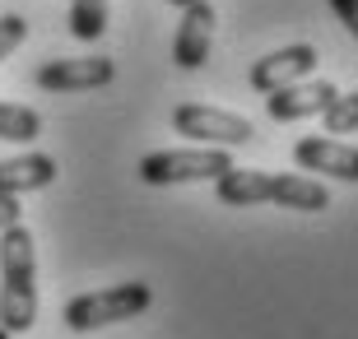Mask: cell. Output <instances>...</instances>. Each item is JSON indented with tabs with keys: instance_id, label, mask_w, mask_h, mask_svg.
Listing matches in <instances>:
<instances>
[{
	"instance_id": "cell-6",
	"label": "cell",
	"mask_w": 358,
	"mask_h": 339,
	"mask_svg": "<svg viewBox=\"0 0 358 339\" xmlns=\"http://www.w3.org/2000/svg\"><path fill=\"white\" fill-rule=\"evenodd\" d=\"M117 79V66L112 56H56L38 70V89L47 93H89V89H103Z\"/></svg>"
},
{
	"instance_id": "cell-15",
	"label": "cell",
	"mask_w": 358,
	"mask_h": 339,
	"mask_svg": "<svg viewBox=\"0 0 358 339\" xmlns=\"http://www.w3.org/2000/svg\"><path fill=\"white\" fill-rule=\"evenodd\" d=\"M28 38V19L24 14H0V66L19 52V42Z\"/></svg>"
},
{
	"instance_id": "cell-12",
	"label": "cell",
	"mask_w": 358,
	"mask_h": 339,
	"mask_svg": "<svg viewBox=\"0 0 358 339\" xmlns=\"http://www.w3.org/2000/svg\"><path fill=\"white\" fill-rule=\"evenodd\" d=\"M42 135V117L24 103H0V140L5 144H33Z\"/></svg>"
},
{
	"instance_id": "cell-19",
	"label": "cell",
	"mask_w": 358,
	"mask_h": 339,
	"mask_svg": "<svg viewBox=\"0 0 358 339\" xmlns=\"http://www.w3.org/2000/svg\"><path fill=\"white\" fill-rule=\"evenodd\" d=\"M0 339H5V330H0Z\"/></svg>"
},
{
	"instance_id": "cell-4",
	"label": "cell",
	"mask_w": 358,
	"mask_h": 339,
	"mask_svg": "<svg viewBox=\"0 0 358 339\" xmlns=\"http://www.w3.org/2000/svg\"><path fill=\"white\" fill-rule=\"evenodd\" d=\"M233 168L228 149H154L140 158V182L145 186H191V182H214Z\"/></svg>"
},
{
	"instance_id": "cell-10",
	"label": "cell",
	"mask_w": 358,
	"mask_h": 339,
	"mask_svg": "<svg viewBox=\"0 0 358 339\" xmlns=\"http://www.w3.org/2000/svg\"><path fill=\"white\" fill-rule=\"evenodd\" d=\"M335 84H326V79H298V84H284V89H275L266 98V112L270 121H303V117H321L326 107H331L335 98Z\"/></svg>"
},
{
	"instance_id": "cell-14",
	"label": "cell",
	"mask_w": 358,
	"mask_h": 339,
	"mask_svg": "<svg viewBox=\"0 0 358 339\" xmlns=\"http://www.w3.org/2000/svg\"><path fill=\"white\" fill-rule=\"evenodd\" d=\"M321 121H326V135H331V140L354 135L358 131V98H354V93H335L331 107L321 112Z\"/></svg>"
},
{
	"instance_id": "cell-9",
	"label": "cell",
	"mask_w": 358,
	"mask_h": 339,
	"mask_svg": "<svg viewBox=\"0 0 358 339\" xmlns=\"http://www.w3.org/2000/svg\"><path fill=\"white\" fill-rule=\"evenodd\" d=\"M210 42H214V10H210V0L186 5L182 24H177V38H173V66L177 70H200L205 61H210Z\"/></svg>"
},
{
	"instance_id": "cell-1",
	"label": "cell",
	"mask_w": 358,
	"mask_h": 339,
	"mask_svg": "<svg viewBox=\"0 0 358 339\" xmlns=\"http://www.w3.org/2000/svg\"><path fill=\"white\" fill-rule=\"evenodd\" d=\"M214 196L219 205L247 209V205H279L298 209V214H317L331 205V191L317 177H293V172H261V168H228L214 177Z\"/></svg>"
},
{
	"instance_id": "cell-16",
	"label": "cell",
	"mask_w": 358,
	"mask_h": 339,
	"mask_svg": "<svg viewBox=\"0 0 358 339\" xmlns=\"http://www.w3.org/2000/svg\"><path fill=\"white\" fill-rule=\"evenodd\" d=\"M19 214H24V209H19V200H14V196H0V233H5V228H14V223H24Z\"/></svg>"
},
{
	"instance_id": "cell-2",
	"label": "cell",
	"mask_w": 358,
	"mask_h": 339,
	"mask_svg": "<svg viewBox=\"0 0 358 339\" xmlns=\"http://www.w3.org/2000/svg\"><path fill=\"white\" fill-rule=\"evenodd\" d=\"M38 321V251L33 233L14 223L0 233V330L28 335Z\"/></svg>"
},
{
	"instance_id": "cell-17",
	"label": "cell",
	"mask_w": 358,
	"mask_h": 339,
	"mask_svg": "<svg viewBox=\"0 0 358 339\" xmlns=\"http://www.w3.org/2000/svg\"><path fill=\"white\" fill-rule=\"evenodd\" d=\"M331 10L340 14V24H345L349 33L358 28V0H331Z\"/></svg>"
},
{
	"instance_id": "cell-8",
	"label": "cell",
	"mask_w": 358,
	"mask_h": 339,
	"mask_svg": "<svg viewBox=\"0 0 358 339\" xmlns=\"http://www.w3.org/2000/svg\"><path fill=\"white\" fill-rule=\"evenodd\" d=\"M312 70H317V47H312V42H289V47L261 56V61L252 66V89L256 93H275V89H284V84L312 79Z\"/></svg>"
},
{
	"instance_id": "cell-5",
	"label": "cell",
	"mask_w": 358,
	"mask_h": 339,
	"mask_svg": "<svg viewBox=\"0 0 358 339\" xmlns=\"http://www.w3.org/2000/svg\"><path fill=\"white\" fill-rule=\"evenodd\" d=\"M173 131L186 140L205 144V149H238L256 135V126L238 112H224V107H205V103H182L173 107Z\"/></svg>"
},
{
	"instance_id": "cell-3",
	"label": "cell",
	"mask_w": 358,
	"mask_h": 339,
	"mask_svg": "<svg viewBox=\"0 0 358 339\" xmlns=\"http://www.w3.org/2000/svg\"><path fill=\"white\" fill-rule=\"evenodd\" d=\"M154 302V288L131 279V284H112V288H98V293H80V298L66 302V326L89 335V330H103V326H121V321H135L140 312H149Z\"/></svg>"
},
{
	"instance_id": "cell-13",
	"label": "cell",
	"mask_w": 358,
	"mask_h": 339,
	"mask_svg": "<svg viewBox=\"0 0 358 339\" xmlns=\"http://www.w3.org/2000/svg\"><path fill=\"white\" fill-rule=\"evenodd\" d=\"M107 10L112 0H70V33L80 42H98L107 33Z\"/></svg>"
},
{
	"instance_id": "cell-7",
	"label": "cell",
	"mask_w": 358,
	"mask_h": 339,
	"mask_svg": "<svg viewBox=\"0 0 358 339\" xmlns=\"http://www.w3.org/2000/svg\"><path fill=\"white\" fill-rule=\"evenodd\" d=\"M293 163L303 172H321L335 182H358V149L349 140H331V135H303L293 144Z\"/></svg>"
},
{
	"instance_id": "cell-18",
	"label": "cell",
	"mask_w": 358,
	"mask_h": 339,
	"mask_svg": "<svg viewBox=\"0 0 358 339\" xmlns=\"http://www.w3.org/2000/svg\"><path fill=\"white\" fill-rule=\"evenodd\" d=\"M168 5H177V10H186V5H200V0H168Z\"/></svg>"
},
{
	"instance_id": "cell-11",
	"label": "cell",
	"mask_w": 358,
	"mask_h": 339,
	"mask_svg": "<svg viewBox=\"0 0 358 339\" xmlns=\"http://www.w3.org/2000/svg\"><path fill=\"white\" fill-rule=\"evenodd\" d=\"M56 182V158L52 154H19L0 158V196H28V191H47Z\"/></svg>"
}]
</instances>
